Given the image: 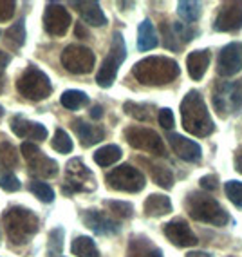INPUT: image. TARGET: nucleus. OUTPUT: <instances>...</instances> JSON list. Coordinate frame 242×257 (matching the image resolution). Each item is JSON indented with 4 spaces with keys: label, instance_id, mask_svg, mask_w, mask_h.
<instances>
[{
    "label": "nucleus",
    "instance_id": "f257e3e1",
    "mask_svg": "<svg viewBox=\"0 0 242 257\" xmlns=\"http://www.w3.org/2000/svg\"><path fill=\"white\" fill-rule=\"evenodd\" d=\"M179 73H181L179 64L168 56H148L139 60L132 67L134 78L141 85H150V87H161L174 82Z\"/></svg>",
    "mask_w": 242,
    "mask_h": 257
},
{
    "label": "nucleus",
    "instance_id": "f03ea898",
    "mask_svg": "<svg viewBox=\"0 0 242 257\" xmlns=\"http://www.w3.org/2000/svg\"><path fill=\"white\" fill-rule=\"evenodd\" d=\"M181 121H183L184 131L197 138H206L215 131V123L208 112V107L201 92H186V96L181 101Z\"/></svg>",
    "mask_w": 242,
    "mask_h": 257
},
{
    "label": "nucleus",
    "instance_id": "7ed1b4c3",
    "mask_svg": "<svg viewBox=\"0 0 242 257\" xmlns=\"http://www.w3.org/2000/svg\"><path fill=\"white\" fill-rule=\"evenodd\" d=\"M40 221L26 207H11L2 214V228L13 244H26L38 232Z\"/></svg>",
    "mask_w": 242,
    "mask_h": 257
},
{
    "label": "nucleus",
    "instance_id": "20e7f679",
    "mask_svg": "<svg viewBox=\"0 0 242 257\" xmlns=\"http://www.w3.org/2000/svg\"><path fill=\"white\" fill-rule=\"evenodd\" d=\"M186 212L195 221H201L206 225L224 226L229 221L228 212L220 207V203L210 194L190 192L186 198Z\"/></svg>",
    "mask_w": 242,
    "mask_h": 257
},
{
    "label": "nucleus",
    "instance_id": "39448f33",
    "mask_svg": "<svg viewBox=\"0 0 242 257\" xmlns=\"http://www.w3.org/2000/svg\"><path fill=\"white\" fill-rule=\"evenodd\" d=\"M17 91L26 100L42 101L51 96L53 85H51L49 76L44 71L38 69L37 65H29L17 80Z\"/></svg>",
    "mask_w": 242,
    "mask_h": 257
},
{
    "label": "nucleus",
    "instance_id": "423d86ee",
    "mask_svg": "<svg viewBox=\"0 0 242 257\" xmlns=\"http://www.w3.org/2000/svg\"><path fill=\"white\" fill-rule=\"evenodd\" d=\"M127 58V46H125V38L119 31L112 35V42H110V51L109 56L103 60L100 71L96 74V83L100 87H110L114 83L116 76H118L119 65L123 64Z\"/></svg>",
    "mask_w": 242,
    "mask_h": 257
},
{
    "label": "nucleus",
    "instance_id": "0eeeda50",
    "mask_svg": "<svg viewBox=\"0 0 242 257\" xmlns=\"http://www.w3.org/2000/svg\"><path fill=\"white\" fill-rule=\"evenodd\" d=\"M105 181L109 183V187L112 190H118V192H141L146 185L145 174L141 170L136 169V167L123 163V165L116 167L105 176Z\"/></svg>",
    "mask_w": 242,
    "mask_h": 257
},
{
    "label": "nucleus",
    "instance_id": "6e6552de",
    "mask_svg": "<svg viewBox=\"0 0 242 257\" xmlns=\"http://www.w3.org/2000/svg\"><path fill=\"white\" fill-rule=\"evenodd\" d=\"M60 62L64 65V69L71 74H89L94 69L96 64V56L92 53V49L85 46H78V44H71L62 51Z\"/></svg>",
    "mask_w": 242,
    "mask_h": 257
},
{
    "label": "nucleus",
    "instance_id": "1a4fd4ad",
    "mask_svg": "<svg viewBox=\"0 0 242 257\" xmlns=\"http://www.w3.org/2000/svg\"><path fill=\"white\" fill-rule=\"evenodd\" d=\"M125 140L130 147L137 149V151H145L148 154H154V156H165L166 154L165 143H163L159 134L152 128L139 127V125L128 127L125 131Z\"/></svg>",
    "mask_w": 242,
    "mask_h": 257
},
{
    "label": "nucleus",
    "instance_id": "9d476101",
    "mask_svg": "<svg viewBox=\"0 0 242 257\" xmlns=\"http://www.w3.org/2000/svg\"><path fill=\"white\" fill-rule=\"evenodd\" d=\"M96 188L94 183V176L92 172L83 165L82 160H71L65 165V183L62 187L65 194H74V192H91Z\"/></svg>",
    "mask_w": 242,
    "mask_h": 257
},
{
    "label": "nucleus",
    "instance_id": "9b49d317",
    "mask_svg": "<svg viewBox=\"0 0 242 257\" xmlns=\"http://www.w3.org/2000/svg\"><path fill=\"white\" fill-rule=\"evenodd\" d=\"M20 152H22L24 160L28 161L31 172H35L37 176H40V178H55L58 174V163L53 158L46 156L35 142L22 143Z\"/></svg>",
    "mask_w": 242,
    "mask_h": 257
},
{
    "label": "nucleus",
    "instance_id": "f8f14e48",
    "mask_svg": "<svg viewBox=\"0 0 242 257\" xmlns=\"http://www.w3.org/2000/svg\"><path fill=\"white\" fill-rule=\"evenodd\" d=\"M71 22L73 19L64 6L56 4V2L47 4L46 11H44V29L51 37H64L71 28Z\"/></svg>",
    "mask_w": 242,
    "mask_h": 257
},
{
    "label": "nucleus",
    "instance_id": "ddd939ff",
    "mask_svg": "<svg viewBox=\"0 0 242 257\" xmlns=\"http://www.w3.org/2000/svg\"><path fill=\"white\" fill-rule=\"evenodd\" d=\"M220 33H233L242 28V2H226L215 17V26Z\"/></svg>",
    "mask_w": 242,
    "mask_h": 257
},
{
    "label": "nucleus",
    "instance_id": "4468645a",
    "mask_svg": "<svg viewBox=\"0 0 242 257\" xmlns=\"http://www.w3.org/2000/svg\"><path fill=\"white\" fill-rule=\"evenodd\" d=\"M82 221L83 225L87 226V228H91L98 235H116L121 230L119 221L112 219V217L105 216V214H101L100 210H83Z\"/></svg>",
    "mask_w": 242,
    "mask_h": 257
},
{
    "label": "nucleus",
    "instance_id": "2eb2a0df",
    "mask_svg": "<svg viewBox=\"0 0 242 257\" xmlns=\"http://www.w3.org/2000/svg\"><path fill=\"white\" fill-rule=\"evenodd\" d=\"M163 234L166 235L170 243L179 248H190L197 244V235L192 232L184 219H174L163 226Z\"/></svg>",
    "mask_w": 242,
    "mask_h": 257
},
{
    "label": "nucleus",
    "instance_id": "dca6fc26",
    "mask_svg": "<svg viewBox=\"0 0 242 257\" xmlns=\"http://www.w3.org/2000/svg\"><path fill=\"white\" fill-rule=\"evenodd\" d=\"M242 67V44L240 42H231L226 47H222L217 62V71L220 76H233L237 74Z\"/></svg>",
    "mask_w": 242,
    "mask_h": 257
},
{
    "label": "nucleus",
    "instance_id": "f3484780",
    "mask_svg": "<svg viewBox=\"0 0 242 257\" xmlns=\"http://www.w3.org/2000/svg\"><path fill=\"white\" fill-rule=\"evenodd\" d=\"M168 143L172 151L177 154L181 160L188 161V163H199L202 158V149L199 143H195L193 140H188L181 134H168Z\"/></svg>",
    "mask_w": 242,
    "mask_h": 257
},
{
    "label": "nucleus",
    "instance_id": "a211bd4d",
    "mask_svg": "<svg viewBox=\"0 0 242 257\" xmlns=\"http://www.w3.org/2000/svg\"><path fill=\"white\" fill-rule=\"evenodd\" d=\"M11 131L15 133V136L19 138H29V140H46L47 138V128L42 123H33L28 121L24 116H15L11 119Z\"/></svg>",
    "mask_w": 242,
    "mask_h": 257
},
{
    "label": "nucleus",
    "instance_id": "6ab92c4d",
    "mask_svg": "<svg viewBox=\"0 0 242 257\" xmlns=\"http://www.w3.org/2000/svg\"><path fill=\"white\" fill-rule=\"evenodd\" d=\"M73 128L74 133L78 134L80 143H82L83 147H92V145L100 143L101 140H105V128L100 127V125L85 123L83 119H74Z\"/></svg>",
    "mask_w": 242,
    "mask_h": 257
},
{
    "label": "nucleus",
    "instance_id": "aec40b11",
    "mask_svg": "<svg viewBox=\"0 0 242 257\" xmlns=\"http://www.w3.org/2000/svg\"><path fill=\"white\" fill-rule=\"evenodd\" d=\"M210 65V53L206 49L192 51L186 58V69L192 80H201Z\"/></svg>",
    "mask_w": 242,
    "mask_h": 257
},
{
    "label": "nucleus",
    "instance_id": "412c9836",
    "mask_svg": "<svg viewBox=\"0 0 242 257\" xmlns=\"http://www.w3.org/2000/svg\"><path fill=\"white\" fill-rule=\"evenodd\" d=\"M80 15H82L83 22H87L89 26H94V28H101L107 24V17L105 13L101 11L100 4L98 2H74Z\"/></svg>",
    "mask_w": 242,
    "mask_h": 257
},
{
    "label": "nucleus",
    "instance_id": "4be33fe9",
    "mask_svg": "<svg viewBox=\"0 0 242 257\" xmlns=\"http://www.w3.org/2000/svg\"><path fill=\"white\" fill-rule=\"evenodd\" d=\"M143 208H145L146 216L161 217L172 212V201H170V198H166L165 194H150V196L145 199Z\"/></svg>",
    "mask_w": 242,
    "mask_h": 257
},
{
    "label": "nucleus",
    "instance_id": "5701e85b",
    "mask_svg": "<svg viewBox=\"0 0 242 257\" xmlns=\"http://www.w3.org/2000/svg\"><path fill=\"white\" fill-rule=\"evenodd\" d=\"M157 44H159V40H157V33H155L154 24L148 19H145L139 24V28H137V49L145 53V51L155 49Z\"/></svg>",
    "mask_w": 242,
    "mask_h": 257
},
{
    "label": "nucleus",
    "instance_id": "b1692460",
    "mask_svg": "<svg viewBox=\"0 0 242 257\" xmlns=\"http://www.w3.org/2000/svg\"><path fill=\"white\" fill-rule=\"evenodd\" d=\"M231 85L233 83L229 82H220L217 83L215 87V94H213V105L217 109L220 116H228L229 110H233L231 105Z\"/></svg>",
    "mask_w": 242,
    "mask_h": 257
},
{
    "label": "nucleus",
    "instance_id": "393cba45",
    "mask_svg": "<svg viewBox=\"0 0 242 257\" xmlns=\"http://www.w3.org/2000/svg\"><path fill=\"white\" fill-rule=\"evenodd\" d=\"M139 161H141L143 165L148 169L152 179H154L155 183L159 185L161 188H166V190H168V188L174 187V174H172V170H170L168 167L157 165V163H152V161L145 160V158H141Z\"/></svg>",
    "mask_w": 242,
    "mask_h": 257
},
{
    "label": "nucleus",
    "instance_id": "a878e982",
    "mask_svg": "<svg viewBox=\"0 0 242 257\" xmlns=\"http://www.w3.org/2000/svg\"><path fill=\"white\" fill-rule=\"evenodd\" d=\"M71 250L78 257H100V250H98L96 243L89 235H78L71 244Z\"/></svg>",
    "mask_w": 242,
    "mask_h": 257
},
{
    "label": "nucleus",
    "instance_id": "bb28decb",
    "mask_svg": "<svg viewBox=\"0 0 242 257\" xmlns=\"http://www.w3.org/2000/svg\"><path fill=\"white\" fill-rule=\"evenodd\" d=\"M121 156H123V152H121V149L118 145H105V147L98 149L94 152V161L100 167H110L114 165L116 161L121 160Z\"/></svg>",
    "mask_w": 242,
    "mask_h": 257
},
{
    "label": "nucleus",
    "instance_id": "cd10ccee",
    "mask_svg": "<svg viewBox=\"0 0 242 257\" xmlns=\"http://www.w3.org/2000/svg\"><path fill=\"white\" fill-rule=\"evenodd\" d=\"M4 37H6V42L10 44L11 49H20V47L26 44V22L22 20H19V22H15L11 28L6 29L4 33Z\"/></svg>",
    "mask_w": 242,
    "mask_h": 257
},
{
    "label": "nucleus",
    "instance_id": "c85d7f7f",
    "mask_svg": "<svg viewBox=\"0 0 242 257\" xmlns=\"http://www.w3.org/2000/svg\"><path fill=\"white\" fill-rule=\"evenodd\" d=\"M128 257H163L159 248L152 246L146 239H132L128 248Z\"/></svg>",
    "mask_w": 242,
    "mask_h": 257
},
{
    "label": "nucleus",
    "instance_id": "c756f323",
    "mask_svg": "<svg viewBox=\"0 0 242 257\" xmlns=\"http://www.w3.org/2000/svg\"><path fill=\"white\" fill-rule=\"evenodd\" d=\"M60 103L69 110H78L80 107H85L89 103V96L83 91H76V89H69L62 94Z\"/></svg>",
    "mask_w": 242,
    "mask_h": 257
},
{
    "label": "nucleus",
    "instance_id": "7c9ffc66",
    "mask_svg": "<svg viewBox=\"0 0 242 257\" xmlns=\"http://www.w3.org/2000/svg\"><path fill=\"white\" fill-rule=\"evenodd\" d=\"M19 165V151L13 143L0 142V169L11 170Z\"/></svg>",
    "mask_w": 242,
    "mask_h": 257
},
{
    "label": "nucleus",
    "instance_id": "2f4dec72",
    "mask_svg": "<svg viewBox=\"0 0 242 257\" xmlns=\"http://www.w3.org/2000/svg\"><path fill=\"white\" fill-rule=\"evenodd\" d=\"M177 13L179 17L186 22H197L202 15V6L199 2H190V0H183L177 4Z\"/></svg>",
    "mask_w": 242,
    "mask_h": 257
},
{
    "label": "nucleus",
    "instance_id": "473e14b6",
    "mask_svg": "<svg viewBox=\"0 0 242 257\" xmlns=\"http://www.w3.org/2000/svg\"><path fill=\"white\" fill-rule=\"evenodd\" d=\"M123 110L130 118L137 121H150L152 119V107L146 103H136V101H125Z\"/></svg>",
    "mask_w": 242,
    "mask_h": 257
},
{
    "label": "nucleus",
    "instance_id": "72a5a7b5",
    "mask_svg": "<svg viewBox=\"0 0 242 257\" xmlns=\"http://www.w3.org/2000/svg\"><path fill=\"white\" fill-rule=\"evenodd\" d=\"M64 228L56 226L49 232V244H47V253L49 257H58L60 253L64 252Z\"/></svg>",
    "mask_w": 242,
    "mask_h": 257
},
{
    "label": "nucleus",
    "instance_id": "f704fd0d",
    "mask_svg": "<svg viewBox=\"0 0 242 257\" xmlns=\"http://www.w3.org/2000/svg\"><path fill=\"white\" fill-rule=\"evenodd\" d=\"M51 147L55 149L56 152H60V154H69V152H73L74 145H73L71 136L65 133L64 128H56L55 136L51 140Z\"/></svg>",
    "mask_w": 242,
    "mask_h": 257
},
{
    "label": "nucleus",
    "instance_id": "c9c22d12",
    "mask_svg": "<svg viewBox=\"0 0 242 257\" xmlns=\"http://www.w3.org/2000/svg\"><path fill=\"white\" fill-rule=\"evenodd\" d=\"M105 207L112 212V216L119 217V219H130V217L134 216L132 203H128V201H116V199H109V201H105Z\"/></svg>",
    "mask_w": 242,
    "mask_h": 257
},
{
    "label": "nucleus",
    "instance_id": "e433bc0d",
    "mask_svg": "<svg viewBox=\"0 0 242 257\" xmlns=\"http://www.w3.org/2000/svg\"><path fill=\"white\" fill-rule=\"evenodd\" d=\"M224 194L226 198L235 205V207L242 208V183L237 181V179H229L224 185Z\"/></svg>",
    "mask_w": 242,
    "mask_h": 257
},
{
    "label": "nucleus",
    "instance_id": "4c0bfd02",
    "mask_svg": "<svg viewBox=\"0 0 242 257\" xmlns=\"http://www.w3.org/2000/svg\"><path fill=\"white\" fill-rule=\"evenodd\" d=\"M29 190L35 194V198H38L42 203H51L55 199V190L44 181H31Z\"/></svg>",
    "mask_w": 242,
    "mask_h": 257
},
{
    "label": "nucleus",
    "instance_id": "58836bf2",
    "mask_svg": "<svg viewBox=\"0 0 242 257\" xmlns=\"http://www.w3.org/2000/svg\"><path fill=\"white\" fill-rule=\"evenodd\" d=\"M172 31H174L175 38H177V42L181 46L188 44V42L195 37V29L188 28L186 24H181V22H172Z\"/></svg>",
    "mask_w": 242,
    "mask_h": 257
},
{
    "label": "nucleus",
    "instance_id": "ea45409f",
    "mask_svg": "<svg viewBox=\"0 0 242 257\" xmlns=\"http://www.w3.org/2000/svg\"><path fill=\"white\" fill-rule=\"evenodd\" d=\"M0 187L4 188L6 192H17L20 190V179L11 170H4L0 174Z\"/></svg>",
    "mask_w": 242,
    "mask_h": 257
},
{
    "label": "nucleus",
    "instance_id": "a19ab883",
    "mask_svg": "<svg viewBox=\"0 0 242 257\" xmlns=\"http://www.w3.org/2000/svg\"><path fill=\"white\" fill-rule=\"evenodd\" d=\"M161 31H163V35H165V47L170 51H179L181 49V44L177 42V38H175L174 31H172V22H163L161 24Z\"/></svg>",
    "mask_w": 242,
    "mask_h": 257
},
{
    "label": "nucleus",
    "instance_id": "79ce46f5",
    "mask_svg": "<svg viewBox=\"0 0 242 257\" xmlns=\"http://www.w3.org/2000/svg\"><path fill=\"white\" fill-rule=\"evenodd\" d=\"M15 8H17V4L11 2V0H0V22L13 19Z\"/></svg>",
    "mask_w": 242,
    "mask_h": 257
},
{
    "label": "nucleus",
    "instance_id": "37998d69",
    "mask_svg": "<svg viewBox=\"0 0 242 257\" xmlns=\"http://www.w3.org/2000/svg\"><path fill=\"white\" fill-rule=\"evenodd\" d=\"M157 119H159V125L163 128H172L175 125L174 112H172V109H168V107H165V109L159 110V116H157Z\"/></svg>",
    "mask_w": 242,
    "mask_h": 257
},
{
    "label": "nucleus",
    "instance_id": "c03bdc74",
    "mask_svg": "<svg viewBox=\"0 0 242 257\" xmlns=\"http://www.w3.org/2000/svg\"><path fill=\"white\" fill-rule=\"evenodd\" d=\"M199 185H201V188H204V190H211V192H215L217 190V187H219V179H217V176H202L201 179H199Z\"/></svg>",
    "mask_w": 242,
    "mask_h": 257
},
{
    "label": "nucleus",
    "instance_id": "a18cd8bd",
    "mask_svg": "<svg viewBox=\"0 0 242 257\" xmlns=\"http://www.w3.org/2000/svg\"><path fill=\"white\" fill-rule=\"evenodd\" d=\"M10 62H11V56L6 51H0V76H4V69L8 67Z\"/></svg>",
    "mask_w": 242,
    "mask_h": 257
},
{
    "label": "nucleus",
    "instance_id": "49530a36",
    "mask_svg": "<svg viewBox=\"0 0 242 257\" xmlns=\"http://www.w3.org/2000/svg\"><path fill=\"white\" fill-rule=\"evenodd\" d=\"M74 35L78 38H89V31L85 29L83 24H76V28H74Z\"/></svg>",
    "mask_w": 242,
    "mask_h": 257
},
{
    "label": "nucleus",
    "instance_id": "de8ad7c7",
    "mask_svg": "<svg viewBox=\"0 0 242 257\" xmlns=\"http://www.w3.org/2000/svg\"><path fill=\"white\" fill-rule=\"evenodd\" d=\"M101 116H103V109H101V105H94L91 109V118L92 119H101Z\"/></svg>",
    "mask_w": 242,
    "mask_h": 257
},
{
    "label": "nucleus",
    "instance_id": "09e8293b",
    "mask_svg": "<svg viewBox=\"0 0 242 257\" xmlns=\"http://www.w3.org/2000/svg\"><path fill=\"white\" fill-rule=\"evenodd\" d=\"M235 170H237L238 174H242V154L240 152L235 156Z\"/></svg>",
    "mask_w": 242,
    "mask_h": 257
},
{
    "label": "nucleus",
    "instance_id": "8fccbe9b",
    "mask_svg": "<svg viewBox=\"0 0 242 257\" xmlns=\"http://www.w3.org/2000/svg\"><path fill=\"white\" fill-rule=\"evenodd\" d=\"M186 257H211V255L208 252H199V250H197V252H188Z\"/></svg>",
    "mask_w": 242,
    "mask_h": 257
},
{
    "label": "nucleus",
    "instance_id": "3c124183",
    "mask_svg": "<svg viewBox=\"0 0 242 257\" xmlns=\"http://www.w3.org/2000/svg\"><path fill=\"white\" fill-rule=\"evenodd\" d=\"M4 76H0V92H4Z\"/></svg>",
    "mask_w": 242,
    "mask_h": 257
},
{
    "label": "nucleus",
    "instance_id": "603ef678",
    "mask_svg": "<svg viewBox=\"0 0 242 257\" xmlns=\"http://www.w3.org/2000/svg\"><path fill=\"white\" fill-rule=\"evenodd\" d=\"M2 116H4V107L0 105V118H2Z\"/></svg>",
    "mask_w": 242,
    "mask_h": 257
},
{
    "label": "nucleus",
    "instance_id": "864d4df0",
    "mask_svg": "<svg viewBox=\"0 0 242 257\" xmlns=\"http://www.w3.org/2000/svg\"><path fill=\"white\" fill-rule=\"evenodd\" d=\"M0 35H2V31H0Z\"/></svg>",
    "mask_w": 242,
    "mask_h": 257
}]
</instances>
